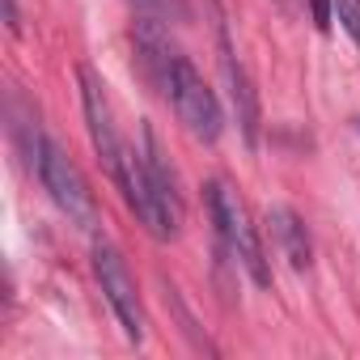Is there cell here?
<instances>
[{
  "instance_id": "cell-6",
  "label": "cell",
  "mask_w": 360,
  "mask_h": 360,
  "mask_svg": "<svg viewBox=\"0 0 360 360\" xmlns=\"http://www.w3.org/2000/svg\"><path fill=\"white\" fill-rule=\"evenodd\" d=\"M144 178H148V200H153V238H174L183 229V195H178V183H174V169L157 144V131L144 127Z\"/></svg>"
},
{
  "instance_id": "cell-3",
  "label": "cell",
  "mask_w": 360,
  "mask_h": 360,
  "mask_svg": "<svg viewBox=\"0 0 360 360\" xmlns=\"http://www.w3.org/2000/svg\"><path fill=\"white\" fill-rule=\"evenodd\" d=\"M39 178H43L47 195L56 200V208H60L72 225H81V229L94 225V217H98V208H94V191H89V183H85V174L77 169V161H72L56 140H43V153H39Z\"/></svg>"
},
{
  "instance_id": "cell-1",
  "label": "cell",
  "mask_w": 360,
  "mask_h": 360,
  "mask_svg": "<svg viewBox=\"0 0 360 360\" xmlns=\"http://www.w3.org/2000/svg\"><path fill=\"white\" fill-rule=\"evenodd\" d=\"M131 39H136V56H140L144 77L165 94L178 123H183L195 140L212 144L221 136V127H225V115H221V102L208 89V81L200 77V68L178 51V43L165 34V26L157 18H140Z\"/></svg>"
},
{
  "instance_id": "cell-5",
  "label": "cell",
  "mask_w": 360,
  "mask_h": 360,
  "mask_svg": "<svg viewBox=\"0 0 360 360\" xmlns=\"http://www.w3.org/2000/svg\"><path fill=\"white\" fill-rule=\"evenodd\" d=\"M77 77H81V106H85L89 140H94V148H98L106 174L115 178V174L123 169V161H127L131 148H127L123 136H119V123H115V110H110V98H106V85L98 81V72H94V68H81Z\"/></svg>"
},
{
  "instance_id": "cell-4",
  "label": "cell",
  "mask_w": 360,
  "mask_h": 360,
  "mask_svg": "<svg viewBox=\"0 0 360 360\" xmlns=\"http://www.w3.org/2000/svg\"><path fill=\"white\" fill-rule=\"evenodd\" d=\"M94 276H98L102 297L110 301V309H115V318H119L123 335H127L131 343H144V326H148V322H144L140 288H136V280H131V271H127L123 255H119L110 242H98V246H94Z\"/></svg>"
},
{
  "instance_id": "cell-8",
  "label": "cell",
  "mask_w": 360,
  "mask_h": 360,
  "mask_svg": "<svg viewBox=\"0 0 360 360\" xmlns=\"http://www.w3.org/2000/svg\"><path fill=\"white\" fill-rule=\"evenodd\" d=\"M267 229H271V242H276V250L288 259V267L292 271H305L309 263H314V250H309V233H305V225H301V217L292 212V208H271L267 212Z\"/></svg>"
},
{
  "instance_id": "cell-9",
  "label": "cell",
  "mask_w": 360,
  "mask_h": 360,
  "mask_svg": "<svg viewBox=\"0 0 360 360\" xmlns=\"http://www.w3.org/2000/svg\"><path fill=\"white\" fill-rule=\"evenodd\" d=\"M140 5H144V13H148V18H157V22H165V18L187 22V18H191L187 0H140Z\"/></svg>"
},
{
  "instance_id": "cell-10",
  "label": "cell",
  "mask_w": 360,
  "mask_h": 360,
  "mask_svg": "<svg viewBox=\"0 0 360 360\" xmlns=\"http://www.w3.org/2000/svg\"><path fill=\"white\" fill-rule=\"evenodd\" d=\"M335 18L347 30V39L360 47V0H335Z\"/></svg>"
},
{
  "instance_id": "cell-14",
  "label": "cell",
  "mask_w": 360,
  "mask_h": 360,
  "mask_svg": "<svg viewBox=\"0 0 360 360\" xmlns=\"http://www.w3.org/2000/svg\"><path fill=\"white\" fill-rule=\"evenodd\" d=\"M280 5H292V0H280Z\"/></svg>"
},
{
  "instance_id": "cell-12",
  "label": "cell",
  "mask_w": 360,
  "mask_h": 360,
  "mask_svg": "<svg viewBox=\"0 0 360 360\" xmlns=\"http://www.w3.org/2000/svg\"><path fill=\"white\" fill-rule=\"evenodd\" d=\"M5 26H9V34L22 30V22H18V0H5Z\"/></svg>"
},
{
  "instance_id": "cell-7",
  "label": "cell",
  "mask_w": 360,
  "mask_h": 360,
  "mask_svg": "<svg viewBox=\"0 0 360 360\" xmlns=\"http://www.w3.org/2000/svg\"><path fill=\"white\" fill-rule=\"evenodd\" d=\"M212 5H217V0H212ZM217 47H221V68H225V81H229L233 115H238V123H242L246 144L255 148V144H259V98H255V89H250V77H246V68H242L233 43H229V26H225L221 9H217Z\"/></svg>"
},
{
  "instance_id": "cell-13",
  "label": "cell",
  "mask_w": 360,
  "mask_h": 360,
  "mask_svg": "<svg viewBox=\"0 0 360 360\" xmlns=\"http://www.w3.org/2000/svg\"><path fill=\"white\" fill-rule=\"evenodd\" d=\"M352 127H356V136H360V115H356V119H352Z\"/></svg>"
},
{
  "instance_id": "cell-2",
  "label": "cell",
  "mask_w": 360,
  "mask_h": 360,
  "mask_svg": "<svg viewBox=\"0 0 360 360\" xmlns=\"http://www.w3.org/2000/svg\"><path fill=\"white\" fill-rule=\"evenodd\" d=\"M204 200H208V217H212V229L221 238V250L242 263V271L267 288L271 284V267H267V255H263V242H259V229L250 225V212L242 204V195L225 183V178H212L204 187Z\"/></svg>"
},
{
  "instance_id": "cell-11",
  "label": "cell",
  "mask_w": 360,
  "mask_h": 360,
  "mask_svg": "<svg viewBox=\"0 0 360 360\" xmlns=\"http://www.w3.org/2000/svg\"><path fill=\"white\" fill-rule=\"evenodd\" d=\"M309 18L318 30H330V18H335V0H309Z\"/></svg>"
}]
</instances>
